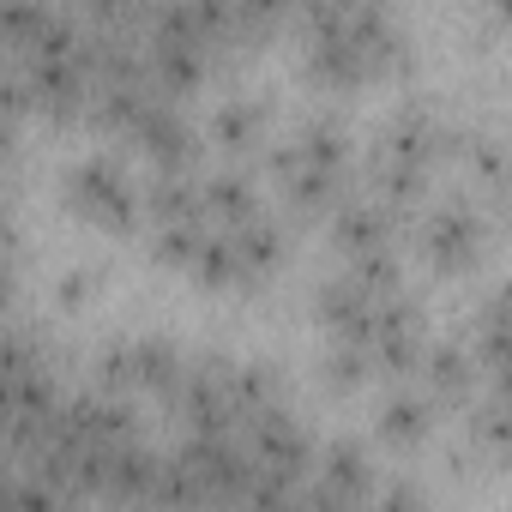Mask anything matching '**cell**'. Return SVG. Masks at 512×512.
I'll return each instance as SVG.
<instances>
[{"label":"cell","mask_w":512,"mask_h":512,"mask_svg":"<svg viewBox=\"0 0 512 512\" xmlns=\"http://www.w3.org/2000/svg\"><path fill=\"white\" fill-rule=\"evenodd\" d=\"M350 121L338 109H308L290 133V151L302 169H332V175H350Z\"/></svg>","instance_id":"obj_7"},{"label":"cell","mask_w":512,"mask_h":512,"mask_svg":"<svg viewBox=\"0 0 512 512\" xmlns=\"http://www.w3.org/2000/svg\"><path fill=\"white\" fill-rule=\"evenodd\" d=\"M223 241H229V253H235V272H241V284H260V278H272V272L284 266V247H290V235H284V223H278V217H253V223L229 229Z\"/></svg>","instance_id":"obj_10"},{"label":"cell","mask_w":512,"mask_h":512,"mask_svg":"<svg viewBox=\"0 0 512 512\" xmlns=\"http://www.w3.org/2000/svg\"><path fill=\"white\" fill-rule=\"evenodd\" d=\"M368 500H374V512H434V506H428V494H422L410 476H392V482H380Z\"/></svg>","instance_id":"obj_17"},{"label":"cell","mask_w":512,"mask_h":512,"mask_svg":"<svg viewBox=\"0 0 512 512\" xmlns=\"http://www.w3.org/2000/svg\"><path fill=\"white\" fill-rule=\"evenodd\" d=\"M181 368H187V356L169 344V338H115L103 356H97V392H109V398H133V392H151V398H175V386H181Z\"/></svg>","instance_id":"obj_1"},{"label":"cell","mask_w":512,"mask_h":512,"mask_svg":"<svg viewBox=\"0 0 512 512\" xmlns=\"http://www.w3.org/2000/svg\"><path fill=\"white\" fill-rule=\"evenodd\" d=\"M416 374H422V392L434 404H470L476 398V362L464 344H428Z\"/></svg>","instance_id":"obj_11"},{"label":"cell","mask_w":512,"mask_h":512,"mask_svg":"<svg viewBox=\"0 0 512 512\" xmlns=\"http://www.w3.org/2000/svg\"><path fill=\"white\" fill-rule=\"evenodd\" d=\"M482 247H488V217L476 199H446L422 217V260L446 278L470 272L482 260Z\"/></svg>","instance_id":"obj_3"},{"label":"cell","mask_w":512,"mask_h":512,"mask_svg":"<svg viewBox=\"0 0 512 512\" xmlns=\"http://www.w3.org/2000/svg\"><path fill=\"white\" fill-rule=\"evenodd\" d=\"M67 205L97 229H133L139 223V181L121 157L91 151L67 169Z\"/></svg>","instance_id":"obj_2"},{"label":"cell","mask_w":512,"mask_h":512,"mask_svg":"<svg viewBox=\"0 0 512 512\" xmlns=\"http://www.w3.org/2000/svg\"><path fill=\"white\" fill-rule=\"evenodd\" d=\"M374 157H386V163H398V169H434V157H446V121L428 109V103H404L392 121H386V133H380V145H374Z\"/></svg>","instance_id":"obj_4"},{"label":"cell","mask_w":512,"mask_h":512,"mask_svg":"<svg viewBox=\"0 0 512 512\" xmlns=\"http://www.w3.org/2000/svg\"><path fill=\"white\" fill-rule=\"evenodd\" d=\"M320 374H326V386H338V392H356V386H368V350H356V344H326V356H320Z\"/></svg>","instance_id":"obj_16"},{"label":"cell","mask_w":512,"mask_h":512,"mask_svg":"<svg viewBox=\"0 0 512 512\" xmlns=\"http://www.w3.org/2000/svg\"><path fill=\"white\" fill-rule=\"evenodd\" d=\"M211 235H217L211 223H169V229H151V253L163 266H193Z\"/></svg>","instance_id":"obj_15"},{"label":"cell","mask_w":512,"mask_h":512,"mask_svg":"<svg viewBox=\"0 0 512 512\" xmlns=\"http://www.w3.org/2000/svg\"><path fill=\"white\" fill-rule=\"evenodd\" d=\"M157 169H193V157H199V127L181 115V103H151L139 121H133V133H127Z\"/></svg>","instance_id":"obj_5"},{"label":"cell","mask_w":512,"mask_h":512,"mask_svg":"<svg viewBox=\"0 0 512 512\" xmlns=\"http://www.w3.org/2000/svg\"><path fill=\"white\" fill-rule=\"evenodd\" d=\"M91 290H97V272H67L61 278V302H91Z\"/></svg>","instance_id":"obj_18"},{"label":"cell","mask_w":512,"mask_h":512,"mask_svg":"<svg viewBox=\"0 0 512 512\" xmlns=\"http://www.w3.org/2000/svg\"><path fill=\"white\" fill-rule=\"evenodd\" d=\"M434 422H440V404L422 392V386H398L386 404H380V434L392 440V446H422L428 434H434Z\"/></svg>","instance_id":"obj_13"},{"label":"cell","mask_w":512,"mask_h":512,"mask_svg":"<svg viewBox=\"0 0 512 512\" xmlns=\"http://www.w3.org/2000/svg\"><path fill=\"white\" fill-rule=\"evenodd\" d=\"M314 482H326L344 506H368V494H374V458H368V446H356V440H326L320 452H314V470H308Z\"/></svg>","instance_id":"obj_8"},{"label":"cell","mask_w":512,"mask_h":512,"mask_svg":"<svg viewBox=\"0 0 512 512\" xmlns=\"http://www.w3.org/2000/svg\"><path fill=\"white\" fill-rule=\"evenodd\" d=\"M392 229H398V217H392L380 199H368V193H350V199L332 211V247L344 253V260L374 253V247H392Z\"/></svg>","instance_id":"obj_9"},{"label":"cell","mask_w":512,"mask_h":512,"mask_svg":"<svg viewBox=\"0 0 512 512\" xmlns=\"http://www.w3.org/2000/svg\"><path fill=\"white\" fill-rule=\"evenodd\" d=\"M205 139L223 145V151H253L266 139V109L253 103L247 91H229V97H217V109L205 121Z\"/></svg>","instance_id":"obj_14"},{"label":"cell","mask_w":512,"mask_h":512,"mask_svg":"<svg viewBox=\"0 0 512 512\" xmlns=\"http://www.w3.org/2000/svg\"><path fill=\"white\" fill-rule=\"evenodd\" d=\"M199 217H205L217 235H229V229H241V223H253V217H266L253 175H247V169H211V175H199Z\"/></svg>","instance_id":"obj_6"},{"label":"cell","mask_w":512,"mask_h":512,"mask_svg":"<svg viewBox=\"0 0 512 512\" xmlns=\"http://www.w3.org/2000/svg\"><path fill=\"white\" fill-rule=\"evenodd\" d=\"M344 199H350V175H332V169H302L284 181V217L290 223H320Z\"/></svg>","instance_id":"obj_12"}]
</instances>
